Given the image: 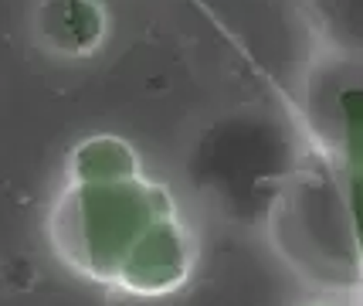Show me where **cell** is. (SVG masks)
I'll use <instances>...</instances> for the list:
<instances>
[{"label":"cell","mask_w":363,"mask_h":306,"mask_svg":"<svg viewBox=\"0 0 363 306\" xmlns=\"http://www.w3.org/2000/svg\"><path fill=\"white\" fill-rule=\"evenodd\" d=\"M140 153L119 136H92L72 153L75 184H112L140 177Z\"/></svg>","instance_id":"obj_4"},{"label":"cell","mask_w":363,"mask_h":306,"mask_svg":"<svg viewBox=\"0 0 363 306\" xmlns=\"http://www.w3.org/2000/svg\"><path fill=\"white\" fill-rule=\"evenodd\" d=\"M38 31L51 51L65 58H85L99 51L109 34V17L99 0H45Z\"/></svg>","instance_id":"obj_3"},{"label":"cell","mask_w":363,"mask_h":306,"mask_svg":"<svg viewBox=\"0 0 363 306\" xmlns=\"http://www.w3.org/2000/svg\"><path fill=\"white\" fill-rule=\"evenodd\" d=\"M190 239L180 214H167L160 218L157 225L150 228V235L136 245V252L129 256L126 269L119 275V290L136 293V296H163L174 293L187 283L190 275Z\"/></svg>","instance_id":"obj_2"},{"label":"cell","mask_w":363,"mask_h":306,"mask_svg":"<svg viewBox=\"0 0 363 306\" xmlns=\"http://www.w3.org/2000/svg\"><path fill=\"white\" fill-rule=\"evenodd\" d=\"M177 204L163 184L140 177L112 184H75L51 214V242L58 256L92 283L119 286L136 245Z\"/></svg>","instance_id":"obj_1"},{"label":"cell","mask_w":363,"mask_h":306,"mask_svg":"<svg viewBox=\"0 0 363 306\" xmlns=\"http://www.w3.org/2000/svg\"><path fill=\"white\" fill-rule=\"evenodd\" d=\"M340 123H343L347 170L363 177V89H347L340 96Z\"/></svg>","instance_id":"obj_5"},{"label":"cell","mask_w":363,"mask_h":306,"mask_svg":"<svg viewBox=\"0 0 363 306\" xmlns=\"http://www.w3.org/2000/svg\"><path fill=\"white\" fill-rule=\"evenodd\" d=\"M343 187H347V204H350L353 235H357V248H360V258H363V177L360 174H353V170H347Z\"/></svg>","instance_id":"obj_6"}]
</instances>
